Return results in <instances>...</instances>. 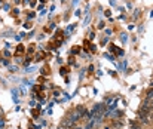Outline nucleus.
Segmentation results:
<instances>
[{
  "instance_id": "f257e3e1",
  "label": "nucleus",
  "mask_w": 153,
  "mask_h": 129,
  "mask_svg": "<svg viewBox=\"0 0 153 129\" xmlns=\"http://www.w3.org/2000/svg\"><path fill=\"white\" fill-rule=\"evenodd\" d=\"M153 99V87H150L146 93V101H152Z\"/></svg>"
},
{
  "instance_id": "f03ea898",
  "label": "nucleus",
  "mask_w": 153,
  "mask_h": 129,
  "mask_svg": "<svg viewBox=\"0 0 153 129\" xmlns=\"http://www.w3.org/2000/svg\"><path fill=\"white\" fill-rule=\"evenodd\" d=\"M131 129H141V126H140L137 122H134V120H132V122H131Z\"/></svg>"
},
{
  "instance_id": "7ed1b4c3",
  "label": "nucleus",
  "mask_w": 153,
  "mask_h": 129,
  "mask_svg": "<svg viewBox=\"0 0 153 129\" xmlns=\"http://www.w3.org/2000/svg\"><path fill=\"white\" fill-rule=\"evenodd\" d=\"M22 50H24V46H22V44H19V47H18V50H16V55H19Z\"/></svg>"
},
{
  "instance_id": "20e7f679",
  "label": "nucleus",
  "mask_w": 153,
  "mask_h": 129,
  "mask_svg": "<svg viewBox=\"0 0 153 129\" xmlns=\"http://www.w3.org/2000/svg\"><path fill=\"white\" fill-rule=\"evenodd\" d=\"M0 128H4V120H3V119L0 120Z\"/></svg>"
},
{
  "instance_id": "39448f33",
  "label": "nucleus",
  "mask_w": 153,
  "mask_h": 129,
  "mask_svg": "<svg viewBox=\"0 0 153 129\" xmlns=\"http://www.w3.org/2000/svg\"><path fill=\"white\" fill-rule=\"evenodd\" d=\"M105 34H107V36H110V34H111V30H110V28H108V30H105Z\"/></svg>"
},
{
  "instance_id": "423d86ee",
  "label": "nucleus",
  "mask_w": 153,
  "mask_h": 129,
  "mask_svg": "<svg viewBox=\"0 0 153 129\" xmlns=\"http://www.w3.org/2000/svg\"><path fill=\"white\" fill-rule=\"evenodd\" d=\"M149 117H150V120L153 122V111H152V113H149Z\"/></svg>"
},
{
  "instance_id": "0eeeda50",
  "label": "nucleus",
  "mask_w": 153,
  "mask_h": 129,
  "mask_svg": "<svg viewBox=\"0 0 153 129\" xmlns=\"http://www.w3.org/2000/svg\"><path fill=\"white\" fill-rule=\"evenodd\" d=\"M73 129H82V128H80V126H74Z\"/></svg>"
},
{
  "instance_id": "6e6552de",
  "label": "nucleus",
  "mask_w": 153,
  "mask_h": 129,
  "mask_svg": "<svg viewBox=\"0 0 153 129\" xmlns=\"http://www.w3.org/2000/svg\"><path fill=\"white\" fill-rule=\"evenodd\" d=\"M61 129H68V128H64V126H62V128H61Z\"/></svg>"
},
{
  "instance_id": "1a4fd4ad",
  "label": "nucleus",
  "mask_w": 153,
  "mask_h": 129,
  "mask_svg": "<svg viewBox=\"0 0 153 129\" xmlns=\"http://www.w3.org/2000/svg\"><path fill=\"white\" fill-rule=\"evenodd\" d=\"M0 129H4V128H0Z\"/></svg>"
},
{
  "instance_id": "9d476101",
  "label": "nucleus",
  "mask_w": 153,
  "mask_h": 129,
  "mask_svg": "<svg viewBox=\"0 0 153 129\" xmlns=\"http://www.w3.org/2000/svg\"><path fill=\"white\" fill-rule=\"evenodd\" d=\"M0 113H1V110H0Z\"/></svg>"
}]
</instances>
